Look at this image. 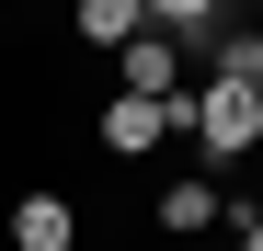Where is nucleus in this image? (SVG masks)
<instances>
[{"instance_id":"20e7f679","label":"nucleus","mask_w":263,"mask_h":251,"mask_svg":"<svg viewBox=\"0 0 263 251\" xmlns=\"http://www.w3.org/2000/svg\"><path fill=\"white\" fill-rule=\"evenodd\" d=\"M12 251H80V205L69 194H23L12 205Z\"/></svg>"},{"instance_id":"423d86ee","label":"nucleus","mask_w":263,"mask_h":251,"mask_svg":"<svg viewBox=\"0 0 263 251\" xmlns=\"http://www.w3.org/2000/svg\"><path fill=\"white\" fill-rule=\"evenodd\" d=\"M69 34L80 46H126V34H149V12L138 0H69Z\"/></svg>"},{"instance_id":"39448f33","label":"nucleus","mask_w":263,"mask_h":251,"mask_svg":"<svg viewBox=\"0 0 263 251\" xmlns=\"http://www.w3.org/2000/svg\"><path fill=\"white\" fill-rule=\"evenodd\" d=\"M217 205H229V194H217V172H183V183H160V228H172V240H206Z\"/></svg>"},{"instance_id":"0eeeda50","label":"nucleus","mask_w":263,"mask_h":251,"mask_svg":"<svg viewBox=\"0 0 263 251\" xmlns=\"http://www.w3.org/2000/svg\"><path fill=\"white\" fill-rule=\"evenodd\" d=\"M149 12V34H172V46H183V34H217V0H138Z\"/></svg>"},{"instance_id":"f03ea898","label":"nucleus","mask_w":263,"mask_h":251,"mask_svg":"<svg viewBox=\"0 0 263 251\" xmlns=\"http://www.w3.org/2000/svg\"><path fill=\"white\" fill-rule=\"evenodd\" d=\"M172 137H183V103H138V92L103 103V149H115V160H149V149H172Z\"/></svg>"},{"instance_id":"1a4fd4ad","label":"nucleus","mask_w":263,"mask_h":251,"mask_svg":"<svg viewBox=\"0 0 263 251\" xmlns=\"http://www.w3.org/2000/svg\"><path fill=\"white\" fill-rule=\"evenodd\" d=\"M240 251H263V205H240Z\"/></svg>"},{"instance_id":"6e6552de","label":"nucleus","mask_w":263,"mask_h":251,"mask_svg":"<svg viewBox=\"0 0 263 251\" xmlns=\"http://www.w3.org/2000/svg\"><path fill=\"white\" fill-rule=\"evenodd\" d=\"M206 69H229V80H252V103H263V34H217V57Z\"/></svg>"},{"instance_id":"7ed1b4c3","label":"nucleus","mask_w":263,"mask_h":251,"mask_svg":"<svg viewBox=\"0 0 263 251\" xmlns=\"http://www.w3.org/2000/svg\"><path fill=\"white\" fill-rule=\"evenodd\" d=\"M126 92H138V103H183V46H172V34H126Z\"/></svg>"},{"instance_id":"f257e3e1","label":"nucleus","mask_w":263,"mask_h":251,"mask_svg":"<svg viewBox=\"0 0 263 251\" xmlns=\"http://www.w3.org/2000/svg\"><path fill=\"white\" fill-rule=\"evenodd\" d=\"M183 137H195L206 160H240V149H263V103H252V80L206 69V92H183Z\"/></svg>"}]
</instances>
